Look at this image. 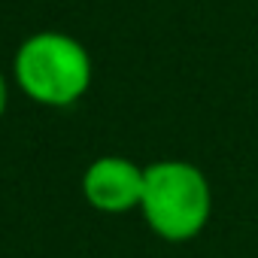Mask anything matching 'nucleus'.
Returning a JSON list of instances; mask_svg holds the SVG:
<instances>
[{"mask_svg":"<svg viewBox=\"0 0 258 258\" xmlns=\"http://www.w3.org/2000/svg\"><path fill=\"white\" fill-rule=\"evenodd\" d=\"M140 213L155 237L167 243L195 240L213 216V188L207 173L182 158L146 164Z\"/></svg>","mask_w":258,"mask_h":258,"instance_id":"f257e3e1","label":"nucleus"},{"mask_svg":"<svg viewBox=\"0 0 258 258\" xmlns=\"http://www.w3.org/2000/svg\"><path fill=\"white\" fill-rule=\"evenodd\" d=\"M88 49L61 31L31 34L16 52L19 88L43 106H73L91 85Z\"/></svg>","mask_w":258,"mask_h":258,"instance_id":"f03ea898","label":"nucleus"},{"mask_svg":"<svg viewBox=\"0 0 258 258\" xmlns=\"http://www.w3.org/2000/svg\"><path fill=\"white\" fill-rule=\"evenodd\" d=\"M146 185V167L124 155H100L82 173V195L97 213L121 216L140 210Z\"/></svg>","mask_w":258,"mask_h":258,"instance_id":"7ed1b4c3","label":"nucleus"},{"mask_svg":"<svg viewBox=\"0 0 258 258\" xmlns=\"http://www.w3.org/2000/svg\"><path fill=\"white\" fill-rule=\"evenodd\" d=\"M7 103H10V85H7L4 73H0V115L7 112Z\"/></svg>","mask_w":258,"mask_h":258,"instance_id":"20e7f679","label":"nucleus"}]
</instances>
